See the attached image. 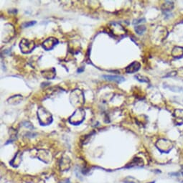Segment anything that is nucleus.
<instances>
[{
    "label": "nucleus",
    "instance_id": "1",
    "mask_svg": "<svg viewBox=\"0 0 183 183\" xmlns=\"http://www.w3.org/2000/svg\"><path fill=\"white\" fill-rule=\"evenodd\" d=\"M37 116L39 118V122L42 126H47L51 124L53 121V117H52L51 114L48 112L47 110L43 107H40L38 109Z\"/></svg>",
    "mask_w": 183,
    "mask_h": 183
},
{
    "label": "nucleus",
    "instance_id": "2",
    "mask_svg": "<svg viewBox=\"0 0 183 183\" xmlns=\"http://www.w3.org/2000/svg\"><path fill=\"white\" fill-rule=\"evenodd\" d=\"M84 118H85V111L83 108H79L74 112L73 115L70 116L69 121L70 123L73 124V125H78V124L83 122Z\"/></svg>",
    "mask_w": 183,
    "mask_h": 183
},
{
    "label": "nucleus",
    "instance_id": "3",
    "mask_svg": "<svg viewBox=\"0 0 183 183\" xmlns=\"http://www.w3.org/2000/svg\"><path fill=\"white\" fill-rule=\"evenodd\" d=\"M19 48L23 53H30L35 49V45L34 41L27 39H23L20 42Z\"/></svg>",
    "mask_w": 183,
    "mask_h": 183
},
{
    "label": "nucleus",
    "instance_id": "4",
    "mask_svg": "<svg viewBox=\"0 0 183 183\" xmlns=\"http://www.w3.org/2000/svg\"><path fill=\"white\" fill-rule=\"evenodd\" d=\"M58 43V40L54 37H50L43 43V47L46 50H50Z\"/></svg>",
    "mask_w": 183,
    "mask_h": 183
},
{
    "label": "nucleus",
    "instance_id": "5",
    "mask_svg": "<svg viewBox=\"0 0 183 183\" xmlns=\"http://www.w3.org/2000/svg\"><path fill=\"white\" fill-rule=\"evenodd\" d=\"M140 63L139 62H133L132 63H131L129 65H128L126 68V72L127 73H136V71H138L140 68Z\"/></svg>",
    "mask_w": 183,
    "mask_h": 183
},
{
    "label": "nucleus",
    "instance_id": "6",
    "mask_svg": "<svg viewBox=\"0 0 183 183\" xmlns=\"http://www.w3.org/2000/svg\"><path fill=\"white\" fill-rule=\"evenodd\" d=\"M103 78H106L108 80H111V81L116 82V83H120L125 80L124 77L119 76H103Z\"/></svg>",
    "mask_w": 183,
    "mask_h": 183
},
{
    "label": "nucleus",
    "instance_id": "7",
    "mask_svg": "<svg viewBox=\"0 0 183 183\" xmlns=\"http://www.w3.org/2000/svg\"><path fill=\"white\" fill-rule=\"evenodd\" d=\"M55 70V68H51V69L49 70H46L45 71L42 72V74H43V77L45 78H48V79H52V78H54L55 76V73H52V71Z\"/></svg>",
    "mask_w": 183,
    "mask_h": 183
},
{
    "label": "nucleus",
    "instance_id": "8",
    "mask_svg": "<svg viewBox=\"0 0 183 183\" xmlns=\"http://www.w3.org/2000/svg\"><path fill=\"white\" fill-rule=\"evenodd\" d=\"M146 30V27L144 26H137V27H135V31L136 32V33L139 34V35H142L143 34Z\"/></svg>",
    "mask_w": 183,
    "mask_h": 183
},
{
    "label": "nucleus",
    "instance_id": "9",
    "mask_svg": "<svg viewBox=\"0 0 183 183\" xmlns=\"http://www.w3.org/2000/svg\"><path fill=\"white\" fill-rule=\"evenodd\" d=\"M135 78L140 82H143V83H147V82H149L147 78L144 77V76H142L141 75H136L135 76Z\"/></svg>",
    "mask_w": 183,
    "mask_h": 183
},
{
    "label": "nucleus",
    "instance_id": "10",
    "mask_svg": "<svg viewBox=\"0 0 183 183\" xmlns=\"http://www.w3.org/2000/svg\"><path fill=\"white\" fill-rule=\"evenodd\" d=\"M35 23H36L35 21L27 22V23H25L23 24V27H31V26L34 25Z\"/></svg>",
    "mask_w": 183,
    "mask_h": 183
},
{
    "label": "nucleus",
    "instance_id": "11",
    "mask_svg": "<svg viewBox=\"0 0 183 183\" xmlns=\"http://www.w3.org/2000/svg\"><path fill=\"white\" fill-rule=\"evenodd\" d=\"M68 182H69V180H66L65 182H61L60 183H68Z\"/></svg>",
    "mask_w": 183,
    "mask_h": 183
},
{
    "label": "nucleus",
    "instance_id": "12",
    "mask_svg": "<svg viewBox=\"0 0 183 183\" xmlns=\"http://www.w3.org/2000/svg\"><path fill=\"white\" fill-rule=\"evenodd\" d=\"M150 183H154V182H150Z\"/></svg>",
    "mask_w": 183,
    "mask_h": 183
}]
</instances>
